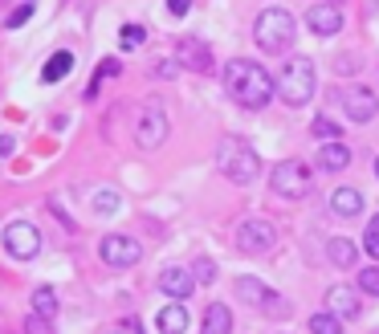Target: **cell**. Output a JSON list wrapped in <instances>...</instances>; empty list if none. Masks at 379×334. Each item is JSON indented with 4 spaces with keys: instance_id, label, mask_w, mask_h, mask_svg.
Listing matches in <instances>:
<instances>
[{
    "instance_id": "6da1fadb",
    "label": "cell",
    "mask_w": 379,
    "mask_h": 334,
    "mask_svg": "<svg viewBox=\"0 0 379 334\" xmlns=\"http://www.w3.org/2000/svg\"><path fill=\"white\" fill-rule=\"evenodd\" d=\"M225 90L232 94L237 106L261 110V106H269V98L278 94V82H273L257 62H229V66H225Z\"/></svg>"
},
{
    "instance_id": "7a4b0ae2",
    "label": "cell",
    "mask_w": 379,
    "mask_h": 334,
    "mask_svg": "<svg viewBox=\"0 0 379 334\" xmlns=\"http://www.w3.org/2000/svg\"><path fill=\"white\" fill-rule=\"evenodd\" d=\"M294 37H298V25L285 8H261L257 21H253V41L265 53H285L294 45Z\"/></svg>"
},
{
    "instance_id": "3957f363",
    "label": "cell",
    "mask_w": 379,
    "mask_h": 334,
    "mask_svg": "<svg viewBox=\"0 0 379 334\" xmlns=\"http://www.w3.org/2000/svg\"><path fill=\"white\" fill-rule=\"evenodd\" d=\"M216 167L229 175L232 184H253V180L261 175V159H257V151L249 147L245 139H220Z\"/></svg>"
},
{
    "instance_id": "277c9868",
    "label": "cell",
    "mask_w": 379,
    "mask_h": 334,
    "mask_svg": "<svg viewBox=\"0 0 379 334\" xmlns=\"http://www.w3.org/2000/svg\"><path fill=\"white\" fill-rule=\"evenodd\" d=\"M278 94L285 106H306L314 94V62L310 57H290L278 74Z\"/></svg>"
},
{
    "instance_id": "5b68a950",
    "label": "cell",
    "mask_w": 379,
    "mask_h": 334,
    "mask_svg": "<svg viewBox=\"0 0 379 334\" xmlns=\"http://www.w3.org/2000/svg\"><path fill=\"white\" fill-rule=\"evenodd\" d=\"M269 184H273V192L285 196V200H302V196L310 192V167L302 163V159H285V163L273 167Z\"/></svg>"
},
{
    "instance_id": "8992f818",
    "label": "cell",
    "mask_w": 379,
    "mask_h": 334,
    "mask_svg": "<svg viewBox=\"0 0 379 334\" xmlns=\"http://www.w3.org/2000/svg\"><path fill=\"white\" fill-rule=\"evenodd\" d=\"M167 139V115H164V106H143L139 110V118H135V143L143 151H155L159 143Z\"/></svg>"
},
{
    "instance_id": "52a82bcc",
    "label": "cell",
    "mask_w": 379,
    "mask_h": 334,
    "mask_svg": "<svg viewBox=\"0 0 379 334\" xmlns=\"http://www.w3.org/2000/svg\"><path fill=\"white\" fill-rule=\"evenodd\" d=\"M4 249L13 253L17 261H33L37 253H41V233H37V224L13 220V224L4 229Z\"/></svg>"
},
{
    "instance_id": "ba28073f",
    "label": "cell",
    "mask_w": 379,
    "mask_h": 334,
    "mask_svg": "<svg viewBox=\"0 0 379 334\" xmlns=\"http://www.w3.org/2000/svg\"><path fill=\"white\" fill-rule=\"evenodd\" d=\"M278 245V229L269 224V220H241V229H237V249L241 253H269Z\"/></svg>"
},
{
    "instance_id": "9c48e42d",
    "label": "cell",
    "mask_w": 379,
    "mask_h": 334,
    "mask_svg": "<svg viewBox=\"0 0 379 334\" xmlns=\"http://www.w3.org/2000/svg\"><path fill=\"white\" fill-rule=\"evenodd\" d=\"M102 261L111 269H131L139 265V257H143V245L139 241H131V236H123V233H111V236H102Z\"/></svg>"
},
{
    "instance_id": "30bf717a",
    "label": "cell",
    "mask_w": 379,
    "mask_h": 334,
    "mask_svg": "<svg viewBox=\"0 0 379 334\" xmlns=\"http://www.w3.org/2000/svg\"><path fill=\"white\" fill-rule=\"evenodd\" d=\"M339 102H343V115L351 118V122H371V118L379 115V98L367 90V86H351V90H343Z\"/></svg>"
},
{
    "instance_id": "8fae6325",
    "label": "cell",
    "mask_w": 379,
    "mask_h": 334,
    "mask_svg": "<svg viewBox=\"0 0 379 334\" xmlns=\"http://www.w3.org/2000/svg\"><path fill=\"white\" fill-rule=\"evenodd\" d=\"M176 62L192 74H213V50L200 37H180L176 41Z\"/></svg>"
},
{
    "instance_id": "7c38bea8",
    "label": "cell",
    "mask_w": 379,
    "mask_h": 334,
    "mask_svg": "<svg viewBox=\"0 0 379 334\" xmlns=\"http://www.w3.org/2000/svg\"><path fill=\"white\" fill-rule=\"evenodd\" d=\"M237 298L249 301V306H257V310H285V301L265 282H257V277H237Z\"/></svg>"
},
{
    "instance_id": "4fadbf2b",
    "label": "cell",
    "mask_w": 379,
    "mask_h": 334,
    "mask_svg": "<svg viewBox=\"0 0 379 334\" xmlns=\"http://www.w3.org/2000/svg\"><path fill=\"white\" fill-rule=\"evenodd\" d=\"M306 29L318 33V37H334L339 29H343V13H339V4H330V0L310 4V8H306Z\"/></svg>"
},
{
    "instance_id": "5bb4252c",
    "label": "cell",
    "mask_w": 379,
    "mask_h": 334,
    "mask_svg": "<svg viewBox=\"0 0 379 334\" xmlns=\"http://www.w3.org/2000/svg\"><path fill=\"white\" fill-rule=\"evenodd\" d=\"M159 289H164L171 301H183L196 294V277H192V269L183 265H167L164 273H159Z\"/></svg>"
},
{
    "instance_id": "9a60e30c",
    "label": "cell",
    "mask_w": 379,
    "mask_h": 334,
    "mask_svg": "<svg viewBox=\"0 0 379 334\" xmlns=\"http://www.w3.org/2000/svg\"><path fill=\"white\" fill-rule=\"evenodd\" d=\"M327 310L346 322V318H359L363 301H359V294H355L351 285H334V289H327Z\"/></svg>"
},
{
    "instance_id": "2e32d148",
    "label": "cell",
    "mask_w": 379,
    "mask_h": 334,
    "mask_svg": "<svg viewBox=\"0 0 379 334\" xmlns=\"http://www.w3.org/2000/svg\"><path fill=\"white\" fill-rule=\"evenodd\" d=\"M330 212H334V217H359L363 212V196L359 192H355V188H334V192H330Z\"/></svg>"
},
{
    "instance_id": "e0dca14e",
    "label": "cell",
    "mask_w": 379,
    "mask_h": 334,
    "mask_svg": "<svg viewBox=\"0 0 379 334\" xmlns=\"http://www.w3.org/2000/svg\"><path fill=\"white\" fill-rule=\"evenodd\" d=\"M155 326H159V334H183L188 330V310H183L180 301H171V306H164L155 314Z\"/></svg>"
},
{
    "instance_id": "ac0fdd59",
    "label": "cell",
    "mask_w": 379,
    "mask_h": 334,
    "mask_svg": "<svg viewBox=\"0 0 379 334\" xmlns=\"http://www.w3.org/2000/svg\"><path fill=\"white\" fill-rule=\"evenodd\" d=\"M200 334H232V314L225 301H213L208 310H204V326H200Z\"/></svg>"
},
{
    "instance_id": "d6986e66",
    "label": "cell",
    "mask_w": 379,
    "mask_h": 334,
    "mask_svg": "<svg viewBox=\"0 0 379 334\" xmlns=\"http://www.w3.org/2000/svg\"><path fill=\"white\" fill-rule=\"evenodd\" d=\"M69 74H74V53L62 50V53H53V57H50V66L41 69V82L53 86V82H62V78H69Z\"/></svg>"
},
{
    "instance_id": "ffe728a7",
    "label": "cell",
    "mask_w": 379,
    "mask_h": 334,
    "mask_svg": "<svg viewBox=\"0 0 379 334\" xmlns=\"http://www.w3.org/2000/svg\"><path fill=\"white\" fill-rule=\"evenodd\" d=\"M346 163H351L346 143H327V147L318 151V167H322V171H343Z\"/></svg>"
},
{
    "instance_id": "44dd1931",
    "label": "cell",
    "mask_w": 379,
    "mask_h": 334,
    "mask_svg": "<svg viewBox=\"0 0 379 334\" xmlns=\"http://www.w3.org/2000/svg\"><path fill=\"white\" fill-rule=\"evenodd\" d=\"M327 253H330V261L339 269H351L355 265V257H359V249H355V241H346V236H334L327 245Z\"/></svg>"
},
{
    "instance_id": "7402d4cb",
    "label": "cell",
    "mask_w": 379,
    "mask_h": 334,
    "mask_svg": "<svg viewBox=\"0 0 379 334\" xmlns=\"http://www.w3.org/2000/svg\"><path fill=\"white\" fill-rule=\"evenodd\" d=\"M33 314H41V318H57V294H53L50 285H37L33 289Z\"/></svg>"
},
{
    "instance_id": "603a6c76",
    "label": "cell",
    "mask_w": 379,
    "mask_h": 334,
    "mask_svg": "<svg viewBox=\"0 0 379 334\" xmlns=\"http://www.w3.org/2000/svg\"><path fill=\"white\" fill-rule=\"evenodd\" d=\"M118 192H111V188H102L98 196H94V200H90V208H94V217H115L118 212Z\"/></svg>"
},
{
    "instance_id": "cb8c5ba5",
    "label": "cell",
    "mask_w": 379,
    "mask_h": 334,
    "mask_svg": "<svg viewBox=\"0 0 379 334\" xmlns=\"http://www.w3.org/2000/svg\"><path fill=\"white\" fill-rule=\"evenodd\" d=\"M310 334H343V318H334L330 310L310 318Z\"/></svg>"
},
{
    "instance_id": "d4e9b609",
    "label": "cell",
    "mask_w": 379,
    "mask_h": 334,
    "mask_svg": "<svg viewBox=\"0 0 379 334\" xmlns=\"http://www.w3.org/2000/svg\"><path fill=\"white\" fill-rule=\"evenodd\" d=\"M143 41H147V29H143V25H123V33H118V45H123V50H139Z\"/></svg>"
},
{
    "instance_id": "484cf974",
    "label": "cell",
    "mask_w": 379,
    "mask_h": 334,
    "mask_svg": "<svg viewBox=\"0 0 379 334\" xmlns=\"http://www.w3.org/2000/svg\"><path fill=\"white\" fill-rule=\"evenodd\" d=\"M314 134H318V139H339V134H343V127H339V122H330L327 115H318L314 118V127H310Z\"/></svg>"
},
{
    "instance_id": "4316f807",
    "label": "cell",
    "mask_w": 379,
    "mask_h": 334,
    "mask_svg": "<svg viewBox=\"0 0 379 334\" xmlns=\"http://www.w3.org/2000/svg\"><path fill=\"white\" fill-rule=\"evenodd\" d=\"M192 277H196V285H213V277H216V265L208 261V257H200L196 265H192Z\"/></svg>"
},
{
    "instance_id": "83f0119b",
    "label": "cell",
    "mask_w": 379,
    "mask_h": 334,
    "mask_svg": "<svg viewBox=\"0 0 379 334\" xmlns=\"http://www.w3.org/2000/svg\"><path fill=\"white\" fill-rule=\"evenodd\" d=\"M363 249H367V257H375V261H379V217L367 224V233H363Z\"/></svg>"
},
{
    "instance_id": "f1b7e54d",
    "label": "cell",
    "mask_w": 379,
    "mask_h": 334,
    "mask_svg": "<svg viewBox=\"0 0 379 334\" xmlns=\"http://www.w3.org/2000/svg\"><path fill=\"white\" fill-rule=\"evenodd\" d=\"M359 289H367V294H375V298H379V261L359 273Z\"/></svg>"
},
{
    "instance_id": "f546056e",
    "label": "cell",
    "mask_w": 379,
    "mask_h": 334,
    "mask_svg": "<svg viewBox=\"0 0 379 334\" xmlns=\"http://www.w3.org/2000/svg\"><path fill=\"white\" fill-rule=\"evenodd\" d=\"M25 334H53V330H50V318L29 314V318H25Z\"/></svg>"
},
{
    "instance_id": "4dcf8cb0",
    "label": "cell",
    "mask_w": 379,
    "mask_h": 334,
    "mask_svg": "<svg viewBox=\"0 0 379 334\" xmlns=\"http://www.w3.org/2000/svg\"><path fill=\"white\" fill-rule=\"evenodd\" d=\"M33 17V4H21L17 13H13V17H9V29H21V25H25V21Z\"/></svg>"
},
{
    "instance_id": "1f68e13d",
    "label": "cell",
    "mask_w": 379,
    "mask_h": 334,
    "mask_svg": "<svg viewBox=\"0 0 379 334\" xmlns=\"http://www.w3.org/2000/svg\"><path fill=\"white\" fill-rule=\"evenodd\" d=\"M355 69H359L355 57H339V62H334V74H355Z\"/></svg>"
},
{
    "instance_id": "d6a6232c",
    "label": "cell",
    "mask_w": 379,
    "mask_h": 334,
    "mask_svg": "<svg viewBox=\"0 0 379 334\" xmlns=\"http://www.w3.org/2000/svg\"><path fill=\"white\" fill-rule=\"evenodd\" d=\"M167 8H171V17H188V8H192V0H167Z\"/></svg>"
},
{
    "instance_id": "836d02e7",
    "label": "cell",
    "mask_w": 379,
    "mask_h": 334,
    "mask_svg": "<svg viewBox=\"0 0 379 334\" xmlns=\"http://www.w3.org/2000/svg\"><path fill=\"white\" fill-rule=\"evenodd\" d=\"M13 147H17V143H13L9 134H0V155H13Z\"/></svg>"
},
{
    "instance_id": "e575fe53",
    "label": "cell",
    "mask_w": 379,
    "mask_h": 334,
    "mask_svg": "<svg viewBox=\"0 0 379 334\" xmlns=\"http://www.w3.org/2000/svg\"><path fill=\"white\" fill-rule=\"evenodd\" d=\"M106 334H131V330H106Z\"/></svg>"
},
{
    "instance_id": "d590c367",
    "label": "cell",
    "mask_w": 379,
    "mask_h": 334,
    "mask_svg": "<svg viewBox=\"0 0 379 334\" xmlns=\"http://www.w3.org/2000/svg\"><path fill=\"white\" fill-rule=\"evenodd\" d=\"M375 175H379V155H375Z\"/></svg>"
},
{
    "instance_id": "8d00e7d4",
    "label": "cell",
    "mask_w": 379,
    "mask_h": 334,
    "mask_svg": "<svg viewBox=\"0 0 379 334\" xmlns=\"http://www.w3.org/2000/svg\"><path fill=\"white\" fill-rule=\"evenodd\" d=\"M330 4H339V0H330Z\"/></svg>"
}]
</instances>
